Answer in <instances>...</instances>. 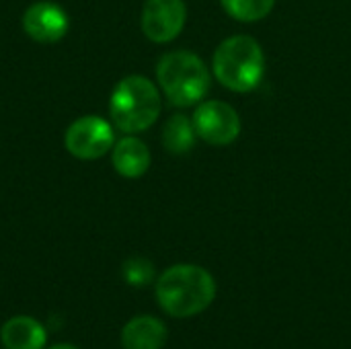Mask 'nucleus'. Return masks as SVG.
I'll return each instance as SVG.
<instances>
[{
  "instance_id": "5",
  "label": "nucleus",
  "mask_w": 351,
  "mask_h": 349,
  "mask_svg": "<svg viewBox=\"0 0 351 349\" xmlns=\"http://www.w3.org/2000/svg\"><path fill=\"white\" fill-rule=\"evenodd\" d=\"M66 150L80 160L105 156L115 146L113 125L99 115H84L70 123L64 136Z\"/></svg>"
},
{
  "instance_id": "12",
  "label": "nucleus",
  "mask_w": 351,
  "mask_h": 349,
  "mask_svg": "<svg viewBox=\"0 0 351 349\" xmlns=\"http://www.w3.org/2000/svg\"><path fill=\"white\" fill-rule=\"evenodd\" d=\"M197 140L193 121L183 115V113H175L165 121L162 128V146L167 148V152L171 154H187L189 150H193Z\"/></svg>"
},
{
  "instance_id": "10",
  "label": "nucleus",
  "mask_w": 351,
  "mask_h": 349,
  "mask_svg": "<svg viewBox=\"0 0 351 349\" xmlns=\"http://www.w3.org/2000/svg\"><path fill=\"white\" fill-rule=\"evenodd\" d=\"M111 163H113V169L121 177L138 179V177L146 175V171L150 169L152 156H150L148 146L140 138L125 136L119 142H115L113 154H111Z\"/></svg>"
},
{
  "instance_id": "8",
  "label": "nucleus",
  "mask_w": 351,
  "mask_h": 349,
  "mask_svg": "<svg viewBox=\"0 0 351 349\" xmlns=\"http://www.w3.org/2000/svg\"><path fill=\"white\" fill-rule=\"evenodd\" d=\"M70 21L62 6L49 0H39L31 4L23 14L25 33L39 43H56L68 33Z\"/></svg>"
},
{
  "instance_id": "13",
  "label": "nucleus",
  "mask_w": 351,
  "mask_h": 349,
  "mask_svg": "<svg viewBox=\"0 0 351 349\" xmlns=\"http://www.w3.org/2000/svg\"><path fill=\"white\" fill-rule=\"evenodd\" d=\"M220 2L224 10L241 23H257L265 19L276 6V0H220Z\"/></svg>"
},
{
  "instance_id": "3",
  "label": "nucleus",
  "mask_w": 351,
  "mask_h": 349,
  "mask_svg": "<svg viewBox=\"0 0 351 349\" xmlns=\"http://www.w3.org/2000/svg\"><path fill=\"white\" fill-rule=\"evenodd\" d=\"M156 80L169 103L175 107L197 105L212 84L206 62L197 53L185 49L169 51L158 60Z\"/></svg>"
},
{
  "instance_id": "4",
  "label": "nucleus",
  "mask_w": 351,
  "mask_h": 349,
  "mask_svg": "<svg viewBox=\"0 0 351 349\" xmlns=\"http://www.w3.org/2000/svg\"><path fill=\"white\" fill-rule=\"evenodd\" d=\"M162 109L160 93L152 80L140 74L125 76L117 82L109 101V115L123 134H138L154 125Z\"/></svg>"
},
{
  "instance_id": "6",
  "label": "nucleus",
  "mask_w": 351,
  "mask_h": 349,
  "mask_svg": "<svg viewBox=\"0 0 351 349\" xmlns=\"http://www.w3.org/2000/svg\"><path fill=\"white\" fill-rule=\"evenodd\" d=\"M191 121L197 138L212 146H228L241 136V117L237 109L224 101L199 103Z\"/></svg>"
},
{
  "instance_id": "7",
  "label": "nucleus",
  "mask_w": 351,
  "mask_h": 349,
  "mask_svg": "<svg viewBox=\"0 0 351 349\" xmlns=\"http://www.w3.org/2000/svg\"><path fill=\"white\" fill-rule=\"evenodd\" d=\"M187 8L183 0H146L142 8V33L154 43L173 41L185 27Z\"/></svg>"
},
{
  "instance_id": "11",
  "label": "nucleus",
  "mask_w": 351,
  "mask_h": 349,
  "mask_svg": "<svg viewBox=\"0 0 351 349\" xmlns=\"http://www.w3.org/2000/svg\"><path fill=\"white\" fill-rule=\"evenodd\" d=\"M0 339L6 349H45L47 329L37 319L19 315L2 325Z\"/></svg>"
},
{
  "instance_id": "14",
  "label": "nucleus",
  "mask_w": 351,
  "mask_h": 349,
  "mask_svg": "<svg viewBox=\"0 0 351 349\" xmlns=\"http://www.w3.org/2000/svg\"><path fill=\"white\" fill-rule=\"evenodd\" d=\"M121 276H123L125 284H130L134 288H144L154 282L156 267L146 257H130L121 265Z\"/></svg>"
},
{
  "instance_id": "1",
  "label": "nucleus",
  "mask_w": 351,
  "mask_h": 349,
  "mask_svg": "<svg viewBox=\"0 0 351 349\" xmlns=\"http://www.w3.org/2000/svg\"><path fill=\"white\" fill-rule=\"evenodd\" d=\"M158 306L175 319H189L204 313L216 298L214 276L193 263H179L165 269L154 286Z\"/></svg>"
},
{
  "instance_id": "2",
  "label": "nucleus",
  "mask_w": 351,
  "mask_h": 349,
  "mask_svg": "<svg viewBox=\"0 0 351 349\" xmlns=\"http://www.w3.org/2000/svg\"><path fill=\"white\" fill-rule=\"evenodd\" d=\"M212 70L218 82L232 93H251L265 74V53L251 35L226 37L214 51Z\"/></svg>"
},
{
  "instance_id": "9",
  "label": "nucleus",
  "mask_w": 351,
  "mask_h": 349,
  "mask_svg": "<svg viewBox=\"0 0 351 349\" xmlns=\"http://www.w3.org/2000/svg\"><path fill=\"white\" fill-rule=\"evenodd\" d=\"M167 339H169L167 325L152 315L134 317L121 329L123 349H162Z\"/></svg>"
},
{
  "instance_id": "15",
  "label": "nucleus",
  "mask_w": 351,
  "mask_h": 349,
  "mask_svg": "<svg viewBox=\"0 0 351 349\" xmlns=\"http://www.w3.org/2000/svg\"><path fill=\"white\" fill-rule=\"evenodd\" d=\"M47 349H78L76 346H70V344H56V346H51V348Z\"/></svg>"
}]
</instances>
